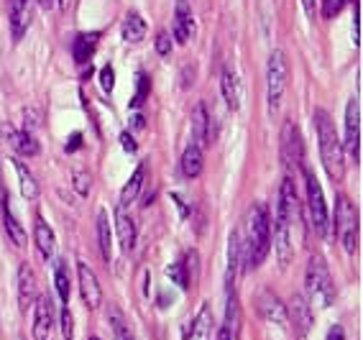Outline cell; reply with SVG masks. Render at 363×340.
<instances>
[{
  "label": "cell",
  "mask_w": 363,
  "mask_h": 340,
  "mask_svg": "<svg viewBox=\"0 0 363 340\" xmlns=\"http://www.w3.org/2000/svg\"><path fill=\"white\" fill-rule=\"evenodd\" d=\"M299 220V200L297 190H294L292 174H286L284 182L277 195V205H274V251H277V261L279 266H289L294 256V241H292V228Z\"/></svg>",
  "instance_id": "cell-1"
},
{
  "label": "cell",
  "mask_w": 363,
  "mask_h": 340,
  "mask_svg": "<svg viewBox=\"0 0 363 340\" xmlns=\"http://www.w3.org/2000/svg\"><path fill=\"white\" fill-rule=\"evenodd\" d=\"M240 233V266L259 268L272 251V217L266 205L253 203L246 212V222Z\"/></svg>",
  "instance_id": "cell-2"
},
{
  "label": "cell",
  "mask_w": 363,
  "mask_h": 340,
  "mask_svg": "<svg viewBox=\"0 0 363 340\" xmlns=\"http://www.w3.org/2000/svg\"><path fill=\"white\" fill-rule=\"evenodd\" d=\"M312 123H315V131H318L320 159H323V166H325V171H328V177H330L333 182H343L345 151H343V144H340V136H337V131H335V123H333L330 113L323 110V108H315Z\"/></svg>",
  "instance_id": "cell-3"
},
{
  "label": "cell",
  "mask_w": 363,
  "mask_h": 340,
  "mask_svg": "<svg viewBox=\"0 0 363 340\" xmlns=\"http://www.w3.org/2000/svg\"><path fill=\"white\" fill-rule=\"evenodd\" d=\"M305 287H307V302H310V307L328 310L333 302H335V287H333L330 268H328V261H325L320 254L310 256Z\"/></svg>",
  "instance_id": "cell-4"
},
{
  "label": "cell",
  "mask_w": 363,
  "mask_h": 340,
  "mask_svg": "<svg viewBox=\"0 0 363 340\" xmlns=\"http://www.w3.org/2000/svg\"><path fill=\"white\" fill-rule=\"evenodd\" d=\"M286 77H289V64L281 49L272 52L269 64H266V103H269V113H277L281 108V98L286 90Z\"/></svg>",
  "instance_id": "cell-5"
},
{
  "label": "cell",
  "mask_w": 363,
  "mask_h": 340,
  "mask_svg": "<svg viewBox=\"0 0 363 340\" xmlns=\"http://www.w3.org/2000/svg\"><path fill=\"white\" fill-rule=\"evenodd\" d=\"M302 174H305V184H307V210H310V222L312 230L318 236H328V225H330V212H328V205H325V195L323 187H320L315 171L302 166Z\"/></svg>",
  "instance_id": "cell-6"
},
{
  "label": "cell",
  "mask_w": 363,
  "mask_h": 340,
  "mask_svg": "<svg viewBox=\"0 0 363 340\" xmlns=\"http://www.w3.org/2000/svg\"><path fill=\"white\" fill-rule=\"evenodd\" d=\"M335 230H337L340 243H343V249L348 251V254H356L358 251V210L345 195L337 197Z\"/></svg>",
  "instance_id": "cell-7"
},
{
  "label": "cell",
  "mask_w": 363,
  "mask_h": 340,
  "mask_svg": "<svg viewBox=\"0 0 363 340\" xmlns=\"http://www.w3.org/2000/svg\"><path fill=\"white\" fill-rule=\"evenodd\" d=\"M279 154H281V164H284V169L289 174L305 166V144H302V133H299V125L294 120H284Z\"/></svg>",
  "instance_id": "cell-8"
},
{
  "label": "cell",
  "mask_w": 363,
  "mask_h": 340,
  "mask_svg": "<svg viewBox=\"0 0 363 340\" xmlns=\"http://www.w3.org/2000/svg\"><path fill=\"white\" fill-rule=\"evenodd\" d=\"M343 151H348L350 157L361 159V103L356 98L348 100L345 105V144Z\"/></svg>",
  "instance_id": "cell-9"
},
{
  "label": "cell",
  "mask_w": 363,
  "mask_h": 340,
  "mask_svg": "<svg viewBox=\"0 0 363 340\" xmlns=\"http://www.w3.org/2000/svg\"><path fill=\"white\" fill-rule=\"evenodd\" d=\"M256 307H259V314L266 322H272L274 327H281L286 330L289 327V317H286V305L274 295L272 289H261L259 297H256Z\"/></svg>",
  "instance_id": "cell-10"
},
{
  "label": "cell",
  "mask_w": 363,
  "mask_h": 340,
  "mask_svg": "<svg viewBox=\"0 0 363 340\" xmlns=\"http://www.w3.org/2000/svg\"><path fill=\"white\" fill-rule=\"evenodd\" d=\"M286 317H289L294 333H297L299 338H307V333H310L312 325H315V312H312L310 302H307L305 295H294L292 300H289V305H286Z\"/></svg>",
  "instance_id": "cell-11"
},
{
  "label": "cell",
  "mask_w": 363,
  "mask_h": 340,
  "mask_svg": "<svg viewBox=\"0 0 363 340\" xmlns=\"http://www.w3.org/2000/svg\"><path fill=\"white\" fill-rule=\"evenodd\" d=\"M77 279H79V295H82V302L87 310H98L103 305V289H100V281L95 276L87 264L79 261L77 264Z\"/></svg>",
  "instance_id": "cell-12"
},
{
  "label": "cell",
  "mask_w": 363,
  "mask_h": 340,
  "mask_svg": "<svg viewBox=\"0 0 363 340\" xmlns=\"http://www.w3.org/2000/svg\"><path fill=\"white\" fill-rule=\"evenodd\" d=\"M54 327V305L52 297H36L33 302V340H52Z\"/></svg>",
  "instance_id": "cell-13"
},
{
  "label": "cell",
  "mask_w": 363,
  "mask_h": 340,
  "mask_svg": "<svg viewBox=\"0 0 363 340\" xmlns=\"http://www.w3.org/2000/svg\"><path fill=\"white\" fill-rule=\"evenodd\" d=\"M0 136L6 138L21 157H36L39 154V141L31 131H16L11 123H0Z\"/></svg>",
  "instance_id": "cell-14"
},
{
  "label": "cell",
  "mask_w": 363,
  "mask_h": 340,
  "mask_svg": "<svg viewBox=\"0 0 363 340\" xmlns=\"http://www.w3.org/2000/svg\"><path fill=\"white\" fill-rule=\"evenodd\" d=\"M16 281H18V307H21V312H28V307L36 302V287H39L31 264H26V261L21 264Z\"/></svg>",
  "instance_id": "cell-15"
},
{
  "label": "cell",
  "mask_w": 363,
  "mask_h": 340,
  "mask_svg": "<svg viewBox=\"0 0 363 340\" xmlns=\"http://www.w3.org/2000/svg\"><path fill=\"white\" fill-rule=\"evenodd\" d=\"M213 327H215L213 307H210V302H202L195 320L189 322L187 333H184V340H210L213 338Z\"/></svg>",
  "instance_id": "cell-16"
},
{
  "label": "cell",
  "mask_w": 363,
  "mask_h": 340,
  "mask_svg": "<svg viewBox=\"0 0 363 340\" xmlns=\"http://www.w3.org/2000/svg\"><path fill=\"white\" fill-rule=\"evenodd\" d=\"M116 230H118V238H121V249H123L125 254L133 251L138 230H136V220H133V215L125 210V205H118L116 208Z\"/></svg>",
  "instance_id": "cell-17"
},
{
  "label": "cell",
  "mask_w": 363,
  "mask_h": 340,
  "mask_svg": "<svg viewBox=\"0 0 363 340\" xmlns=\"http://www.w3.org/2000/svg\"><path fill=\"white\" fill-rule=\"evenodd\" d=\"M33 243H36L41 259H44V261H52L54 254H57V236H54L52 225L41 215H36V225H33Z\"/></svg>",
  "instance_id": "cell-18"
},
{
  "label": "cell",
  "mask_w": 363,
  "mask_h": 340,
  "mask_svg": "<svg viewBox=\"0 0 363 340\" xmlns=\"http://www.w3.org/2000/svg\"><path fill=\"white\" fill-rule=\"evenodd\" d=\"M220 87H223V98H225V105L230 110H240L243 105V85H240V77L233 67H225L220 77Z\"/></svg>",
  "instance_id": "cell-19"
},
{
  "label": "cell",
  "mask_w": 363,
  "mask_h": 340,
  "mask_svg": "<svg viewBox=\"0 0 363 340\" xmlns=\"http://www.w3.org/2000/svg\"><path fill=\"white\" fill-rule=\"evenodd\" d=\"M174 41L179 44H187L192 31H195V18H192V11H189L187 0H177V8H174Z\"/></svg>",
  "instance_id": "cell-20"
},
{
  "label": "cell",
  "mask_w": 363,
  "mask_h": 340,
  "mask_svg": "<svg viewBox=\"0 0 363 340\" xmlns=\"http://www.w3.org/2000/svg\"><path fill=\"white\" fill-rule=\"evenodd\" d=\"M210 141V118H208V108L202 103L195 105V110H192V144L200 146L205 151Z\"/></svg>",
  "instance_id": "cell-21"
},
{
  "label": "cell",
  "mask_w": 363,
  "mask_h": 340,
  "mask_svg": "<svg viewBox=\"0 0 363 340\" xmlns=\"http://www.w3.org/2000/svg\"><path fill=\"white\" fill-rule=\"evenodd\" d=\"M240 322H243V317H240V302H238V295H235V289H228V300H225V325H223V330H225V333L230 335V340H238V338H240Z\"/></svg>",
  "instance_id": "cell-22"
},
{
  "label": "cell",
  "mask_w": 363,
  "mask_h": 340,
  "mask_svg": "<svg viewBox=\"0 0 363 340\" xmlns=\"http://www.w3.org/2000/svg\"><path fill=\"white\" fill-rule=\"evenodd\" d=\"M146 179H149V166H146V162H141L136 166V171L130 174L128 182H125L123 192H121V205L136 203V197L141 195V190L146 187Z\"/></svg>",
  "instance_id": "cell-23"
},
{
  "label": "cell",
  "mask_w": 363,
  "mask_h": 340,
  "mask_svg": "<svg viewBox=\"0 0 363 340\" xmlns=\"http://www.w3.org/2000/svg\"><path fill=\"white\" fill-rule=\"evenodd\" d=\"M98 41H100V33L92 31V33H79L77 39L72 41V57L77 64H87L92 60V54L98 49Z\"/></svg>",
  "instance_id": "cell-24"
},
{
  "label": "cell",
  "mask_w": 363,
  "mask_h": 340,
  "mask_svg": "<svg viewBox=\"0 0 363 340\" xmlns=\"http://www.w3.org/2000/svg\"><path fill=\"white\" fill-rule=\"evenodd\" d=\"M3 225H6V233H8V238L18 246V249H23L26 246V230H23V225L18 222V217L13 215V208H11V200H6L3 203Z\"/></svg>",
  "instance_id": "cell-25"
},
{
  "label": "cell",
  "mask_w": 363,
  "mask_h": 340,
  "mask_svg": "<svg viewBox=\"0 0 363 340\" xmlns=\"http://www.w3.org/2000/svg\"><path fill=\"white\" fill-rule=\"evenodd\" d=\"M202 164H205V157H202V149L195 144H189L182 154V174L187 179H195L202 174Z\"/></svg>",
  "instance_id": "cell-26"
},
{
  "label": "cell",
  "mask_w": 363,
  "mask_h": 340,
  "mask_svg": "<svg viewBox=\"0 0 363 340\" xmlns=\"http://www.w3.org/2000/svg\"><path fill=\"white\" fill-rule=\"evenodd\" d=\"M143 36H146V21H143L141 13L130 11L123 21V41H128V44H141Z\"/></svg>",
  "instance_id": "cell-27"
},
{
  "label": "cell",
  "mask_w": 363,
  "mask_h": 340,
  "mask_svg": "<svg viewBox=\"0 0 363 340\" xmlns=\"http://www.w3.org/2000/svg\"><path fill=\"white\" fill-rule=\"evenodd\" d=\"M11 164L16 166V174H18V184H21V195L26 200H36L39 197V184H36V177H33L28 166L18 159H11Z\"/></svg>",
  "instance_id": "cell-28"
},
{
  "label": "cell",
  "mask_w": 363,
  "mask_h": 340,
  "mask_svg": "<svg viewBox=\"0 0 363 340\" xmlns=\"http://www.w3.org/2000/svg\"><path fill=\"white\" fill-rule=\"evenodd\" d=\"M11 26H13V39L18 41L28 28V0H11Z\"/></svg>",
  "instance_id": "cell-29"
},
{
  "label": "cell",
  "mask_w": 363,
  "mask_h": 340,
  "mask_svg": "<svg viewBox=\"0 0 363 340\" xmlns=\"http://www.w3.org/2000/svg\"><path fill=\"white\" fill-rule=\"evenodd\" d=\"M98 241H100V254L108 264L113 259V233H111V220H108V212L100 210L98 212Z\"/></svg>",
  "instance_id": "cell-30"
},
{
  "label": "cell",
  "mask_w": 363,
  "mask_h": 340,
  "mask_svg": "<svg viewBox=\"0 0 363 340\" xmlns=\"http://www.w3.org/2000/svg\"><path fill=\"white\" fill-rule=\"evenodd\" d=\"M108 322H111L113 333H116V340H133V335H130L128 325H125V317L123 312L116 307V305H111L108 307Z\"/></svg>",
  "instance_id": "cell-31"
},
{
  "label": "cell",
  "mask_w": 363,
  "mask_h": 340,
  "mask_svg": "<svg viewBox=\"0 0 363 340\" xmlns=\"http://www.w3.org/2000/svg\"><path fill=\"white\" fill-rule=\"evenodd\" d=\"M54 287H57V295L59 300L69 305V297H72V281H69V274H67L65 264H57V271H54Z\"/></svg>",
  "instance_id": "cell-32"
},
{
  "label": "cell",
  "mask_w": 363,
  "mask_h": 340,
  "mask_svg": "<svg viewBox=\"0 0 363 340\" xmlns=\"http://www.w3.org/2000/svg\"><path fill=\"white\" fill-rule=\"evenodd\" d=\"M72 187H74V192H77L79 197H87L92 190V177L84 169H74V174H72Z\"/></svg>",
  "instance_id": "cell-33"
},
{
  "label": "cell",
  "mask_w": 363,
  "mask_h": 340,
  "mask_svg": "<svg viewBox=\"0 0 363 340\" xmlns=\"http://www.w3.org/2000/svg\"><path fill=\"white\" fill-rule=\"evenodd\" d=\"M167 274H169V279L174 281L177 287H182V289H187V287H189V279H187V268H184V261L172 264V266L167 268Z\"/></svg>",
  "instance_id": "cell-34"
},
{
  "label": "cell",
  "mask_w": 363,
  "mask_h": 340,
  "mask_svg": "<svg viewBox=\"0 0 363 340\" xmlns=\"http://www.w3.org/2000/svg\"><path fill=\"white\" fill-rule=\"evenodd\" d=\"M149 92H151V82L146 74H138V90L136 95H133V100H130V108H141L143 103H146V98H149Z\"/></svg>",
  "instance_id": "cell-35"
},
{
  "label": "cell",
  "mask_w": 363,
  "mask_h": 340,
  "mask_svg": "<svg viewBox=\"0 0 363 340\" xmlns=\"http://www.w3.org/2000/svg\"><path fill=\"white\" fill-rule=\"evenodd\" d=\"M59 320H62V335L65 340H74V317H72V310L65 305L62 314H59Z\"/></svg>",
  "instance_id": "cell-36"
},
{
  "label": "cell",
  "mask_w": 363,
  "mask_h": 340,
  "mask_svg": "<svg viewBox=\"0 0 363 340\" xmlns=\"http://www.w3.org/2000/svg\"><path fill=\"white\" fill-rule=\"evenodd\" d=\"M348 3H353V0H323V16L325 18H335Z\"/></svg>",
  "instance_id": "cell-37"
},
{
  "label": "cell",
  "mask_w": 363,
  "mask_h": 340,
  "mask_svg": "<svg viewBox=\"0 0 363 340\" xmlns=\"http://www.w3.org/2000/svg\"><path fill=\"white\" fill-rule=\"evenodd\" d=\"M156 54L159 57H169L172 54V33L169 31H159V36H156Z\"/></svg>",
  "instance_id": "cell-38"
},
{
  "label": "cell",
  "mask_w": 363,
  "mask_h": 340,
  "mask_svg": "<svg viewBox=\"0 0 363 340\" xmlns=\"http://www.w3.org/2000/svg\"><path fill=\"white\" fill-rule=\"evenodd\" d=\"M100 85H103L105 92H111L113 87H116V69H113L111 64L100 69Z\"/></svg>",
  "instance_id": "cell-39"
},
{
  "label": "cell",
  "mask_w": 363,
  "mask_h": 340,
  "mask_svg": "<svg viewBox=\"0 0 363 340\" xmlns=\"http://www.w3.org/2000/svg\"><path fill=\"white\" fill-rule=\"evenodd\" d=\"M353 44H361V16H358V0H353Z\"/></svg>",
  "instance_id": "cell-40"
},
{
  "label": "cell",
  "mask_w": 363,
  "mask_h": 340,
  "mask_svg": "<svg viewBox=\"0 0 363 340\" xmlns=\"http://www.w3.org/2000/svg\"><path fill=\"white\" fill-rule=\"evenodd\" d=\"M121 144H123V149L128 151V154H136V151H138L136 141H133V136H130V133H121Z\"/></svg>",
  "instance_id": "cell-41"
},
{
  "label": "cell",
  "mask_w": 363,
  "mask_h": 340,
  "mask_svg": "<svg viewBox=\"0 0 363 340\" xmlns=\"http://www.w3.org/2000/svg\"><path fill=\"white\" fill-rule=\"evenodd\" d=\"M82 146V133H72V138H67V151H77Z\"/></svg>",
  "instance_id": "cell-42"
},
{
  "label": "cell",
  "mask_w": 363,
  "mask_h": 340,
  "mask_svg": "<svg viewBox=\"0 0 363 340\" xmlns=\"http://www.w3.org/2000/svg\"><path fill=\"white\" fill-rule=\"evenodd\" d=\"M325 340H345L343 327H340V325H333L330 330H328V338H325Z\"/></svg>",
  "instance_id": "cell-43"
},
{
  "label": "cell",
  "mask_w": 363,
  "mask_h": 340,
  "mask_svg": "<svg viewBox=\"0 0 363 340\" xmlns=\"http://www.w3.org/2000/svg\"><path fill=\"white\" fill-rule=\"evenodd\" d=\"M302 6H305V11H307V16H310V18H315V16H318V8H315V0H302Z\"/></svg>",
  "instance_id": "cell-44"
},
{
  "label": "cell",
  "mask_w": 363,
  "mask_h": 340,
  "mask_svg": "<svg viewBox=\"0 0 363 340\" xmlns=\"http://www.w3.org/2000/svg\"><path fill=\"white\" fill-rule=\"evenodd\" d=\"M6 200H8V192H6V184H3V164H0V208H3Z\"/></svg>",
  "instance_id": "cell-45"
},
{
  "label": "cell",
  "mask_w": 363,
  "mask_h": 340,
  "mask_svg": "<svg viewBox=\"0 0 363 340\" xmlns=\"http://www.w3.org/2000/svg\"><path fill=\"white\" fill-rule=\"evenodd\" d=\"M39 6L44 8V11H52V8H54V0H39Z\"/></svg>",
  "instance_id": "cell-46"
},
{
  "label": "cell",
  "mask_w": 363,
  "mask_h": 340,
  "mask_svg": "<svg viewBox=\"0 0 363 340\" xmlns=\"http://www.w3.org/2000/svg\"><path fill=\"white\" fill-rule=\"evenodd\" d=\"M133 128H143V115L138 113L136 118H133Z\"/></svg>",
  "instance_id": "cell-47"
},
{
  "label": "cell",
  "mask_w": 363,
  "mask_h": 340,
  "mask_svg": "<svg viewBox=\"0 0 363 340\" xmlns=\"http://www.w3.org/2000/svg\"><path fill=\"white\" fill-rule=\"evenodd\" d=\"M218 340H230V335H228L225 330L220 327V330H218Z\"/></svg>",
  "instance_id": "cell-48"
},
{
  "label": "cell",
  "mask_w": 363,
  "mask_h": 340,
  "mask_svg": "<svg viewBox=\"0 0 363 340\" xmlns=\"http://www.w3.org/2000/svg\"><path fill=\"white\" fill-rule=\"evenodd\" d=\"M87 340H103V338H98V335H92V338H87Z\"/></svg>",
  "instance_id": "cell-49"
}]
</instances>
